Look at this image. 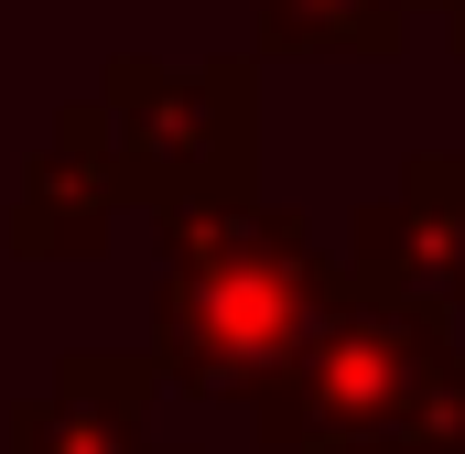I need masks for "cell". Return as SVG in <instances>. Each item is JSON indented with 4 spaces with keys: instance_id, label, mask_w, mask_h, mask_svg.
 Masks as SVG:
<instances>
[{
    "instance_id": "cell-1",
    "label": "cell",
    "mask_w": 465,
    "mask_h": 454,
    "mask_svg": "<svg viewBox=\"0 0 465 454\" xmlns=\"http://www.w3.org/2000/svg\"><path fill=\"white\" fill-rule=\"evenodd\" d=\"M347 249H325L292 206H217V217H163V271H152V357L173 390L260 411L271 379L303 357L314 314L336 303Z\"/></svg>"
},
{
    "instance_id": "cell-2",
    "label": "cell",
    "mask_w": 465,
    "mask_h": 454,
    "mask_svg": "<svg viewBox=\"0 0 465 454\" xmlns=\"http://www.w3.org/2000/svg\"><path fill=\"white\" fill-rule=\"evenodd\" d=\"M465 346L444 314L379 292V281H336V303L314 314L303 357L271 379V400L249 411L260 454H336V444H433L444 400H455Z\"/></svg>"
},
{
    "instance_id": "cell-3",
    "label": "cell",
    "mask_w": 465,
    "mask_h": 454,
    "mask_svg": "<svg viewBox=\"0 0 465 454\" xmlns=\"http://www.w3.org/2000/svg\"><path fill=\"white\" fill-rule=\"evenodd\" d=\"M119 195L141 217H217L260 195V76L249 65H109L98 87Z\"/></svg>"
},
{
    "instance_id": "cell-4",
    "label": "cell",
    "mask_w": 465,
    "mask_h": 454,
    "mask_svg": "<svg viewBox=\"0 0 465 454\" xmlns=\"http://www.w3.org/2000/svg\"><path fill=\"white\" fill-rule=\"evenodd\" d=\"M347 271L422 303V314H465V152H411L390 195H368L347 217Z\"/></svg>"
},
{
    "instance_id": "cell-5",
    "label": "cell",
    "mask_w": 465,
    "mask_h": 454,
    "mask_svg": "<svg viewBox=\"0 0 465 454\" xmlns=\"http://www.w3.org/2000/svg\"><path fill=\"white\" fill-rule=\"evenodd\" d=\"M152 390H163L152 346H76L54 390L0 422V454H152Z\"/></svg>"
},
{
    "instance_id": "cell-6",
    "label": "cell",
    "mask_w": 465,
    "mask_h": 454,
    "mask_svg": "<svg viewBox=\"0 0 465 454\" xmlns=\"http://www.w3.org/2000/svg\"><path fill=\"white\" fill-rule=\"evenodd\" d=\"M119 163H109V119H98V98L87 109L54 119V141L22 163V184H11V249L22 260H98L119 227Z\"/></svg>"
},
{
    "instance_id": "cell-7",
    "label": "cell",
    "mask_w": 465,
    "mask_h": 454,
    "mask_svg": "<svg viewBox=\"0 0 465 454\" xmlns=\"http://www.w3.org/2000/svg\"><path fill=\"white\" fill-rule=\"evenodd\" d=\"M411 0H260V44L271 54H401Z\"/></svg>"
},
{
    "instance_id": "cell-8",
    "label": "cell",
    "mask_w": 465,
    "mask_h": 454,
    "mask_svg": "<svg viewBox=\"0 0 465 454\" xmlns=\"http://www.w3.org/2000/svg\"><path fill=\"white\" fill-rule=\"evenodd\" d=\"M433 454H465V368H455V400H444V422H433Z\"/></svg>"
},
{
    "instance_id": "cell-9",
    "label": "cell",
    "mask_w": 465,
    "mask_h": 454,
    "mask_svg": "<svg viewBox=\"0 0 465 454\" xmlns=\"http://www.w3.org/2000/svg\"><path fill=\"white\" fill-rule=\"evenodd\" d=\"M336 454H433V444H336Z\"/></svg>"
},
{
    "instance_id": "cell-10",
    "label": "cell",
    "mask_w": 465,
    "mask_h": 454,
    "mask_svg": "<svg viewBox=\"0 0 465 454\" xmlns=\"http://www.w3.org/2000/svg\"><path fill=\"white\" fill-rule=\"evenodd\" d=\"M152 454H195V444H152Z\"/></svg>"
}]
</instances>
